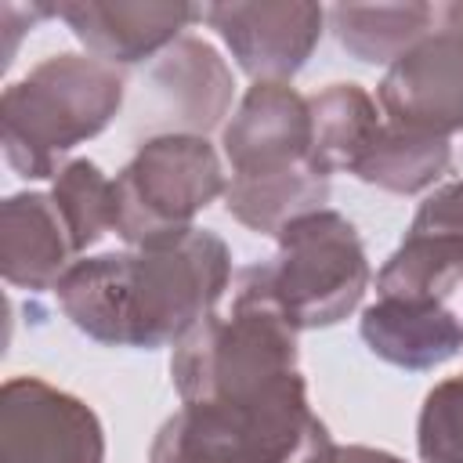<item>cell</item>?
<instances>
[{"label":"cell","mask_w":463,"mask_h":463,"mask_svg":"<svg viewBox=\"0 0 463 463\" xmlns=\"http://www.w3.org/2000/svg\"><path fill=\"white\" fill-rule=\"evenodd\" d=\"M232 282V253L221 235L192 228L177 239L76 260L54 286L65 318L109 347L177 344Z\"/></svg>","instance_id":"1"},{"label":"cell","mask_w":463,"mask_h":463,"mask_svg":"<svg viewBox=\"0 0 463 463\" xmlns=\"http://www.w3.org/2000/svg\"><path fill=\"white\" fill-rule=\"evenodd\" d=\"M329 445L297 373L246 394L181 402L159 427L148 463H307Z\"/></svg>","instance_id":"2"},{"label":"cell","mask_w":463,"mask_h":463,"mask_svg":"<svg viewBox=\"0 0 463 463\" xmlns=\"http://www.w3.org/2000/svg\"><path fill=\"white\" fill-rule=\"evenodd\" d=\"M123 105V76L87 54H51L0 98L4 156L22 177H58V159L98 137Z\"/></svg>","instance_id":"3"},{"label":"cell","mask_w":463,"mask_h":463,"mask_svg":"<svg viewBox=\"0 0 463 463\" xmlns=\"http://www.w3.org/2000/svg\"><path fill=\"white\" fill-rule=\"evenodd\" d=\"M369 286V260L354 224L336 210H311L279 232L271 260L239 275V300L271 307L297 333L344 322Z\"/></svg>","instance_id":"4"},{"label":"cell","mask_w":463,"mask_h":463,"mask_svg":"<svg viewBox=\"0 0 463 463\" xmlns=\"http://www.w3.org/2000/svg\"><path fill=\"white\" fill-rule=\"evenodd\" d=\"M116 235L148 246L192 232L195 213L224 195L217 148L199 134H156L116 174Z\"/></svg>","instance_id":"5"},{"label":"cell","mask_w":463,"mask_h":463,"mask_svg":"<svg viewBox=\"0 0 463 463\" xmlns=\"http://www.w3.org/2000/svg\"><path fill=\"white\" fill-rule=\"evenodd\" d=\"M297 373V329L271 307L239 300L232 315H206L174 344L170 380L181 402L260 391Z\"/></svg>","instance_id":"6"},{"label":"cell","mask_w":463,"mask_h":463,"mask_svg":"<svg viewBox=\"0 0 463 463\" xmlns=\"http://www.w3.org/2000/svg\"><path fill=\"white\" fill-rule=\"evenodd\" d=\"M441 25L387 65L376 101L387 123L445 137L463 130V4L438 7Z\"/></svg>","instance_id":"7"},{"label":"cell","mask_w":463,"mask_h":463,"mask_svg":"<svg viewBox=\"0 0 463 463\" xmlns=\"http://www.w3.org/2000/svg\"><path fill=\"white\" fill-rule=\"evenodd\" d=\"M0 463H105L101 420L40 376H11L0 391Z\"/></svg>","instance_id":"8"},{"label":"cell","mask_w":463,"mask_h":463,"mask_svg":"<svg viewBox=\"0 0 463 463\" xmlns=\"http://www.w3.org/2000/svg\"><path fill=\"white\" fill-rule=\"evenodd\" d=\"M228 51L235 54L239 69L253 76V83H289L304 61L311 58L326 11L304 0H260V4H206L199 7Z\"/></svg>","instance_id":"9"},{"label":"cell","mask_w":463,"mask_h":463,"mask_svg":"<svg viewBox=\"0 0 463 463\" xmlns=\"http://www.w3.org/2000/svg\"><path fill=\"white\" fill-rule=\"evenodd\" d=\"M239 181L282 177L311 166V109L289 83H253L221 130Z\"/></svg>","instance_id":"10"},{"label":"cell","mask_w":463,"mask_h":463,"mask_svg":"<svg viewBox=\"0 0 463 463\" xmlns=\"http://www.w3.org/2000/svg\"><path fill=\"white\" fill-rule=\"evenodd\" d=\"M54 18H61L72 36L90 51V58L105 65H134L177 43V33L199 18L192 4H54Z\"/></svg>","instance_id":"11"},{"label":"cell","mask_w":463,"mask_h":463,"mask_svg":"<svg viewBox=\"0 0 463 463\" xmlns=\"http://www.w3.org/2000/svg\"><path fill=\"white\" fill-rule=\"evenodd\" d=\"M72 235L43 192H18L0 203V271L18 289H54L76 264Z\"/></svg>","instance_id":"12"},{"label":"cell","mask_w":463,"mask_h":463,"mask_svg":"<svg viewBox=\"0 0 463 463\" xmlns=\"http://www.w3.org/2000/svg\"><path fill=\"white\" fill-rule=\"evenodd\" d=\"M358 333L376 358L412 373L434 369L463 347V326L441 300L376 297L362 311Z\"/></svg>","instance_id":"13"},{"label":"cell","mask_w":463,"mask_h":463,"mask_svg":"<svg viewBox=\"0 0 463 463\" xmlns=\"http://www.w3.org/2000/svg\"><path fill=\"white\" fill-rule=\"evenodd\" d=\"M148 80L163 98V112L177 127L174 134L199 137H206V130L224 119L235 90V80L221 54L195 36H181L177 43H170L152 65Z\"/></svg>","instance_id":"14"},{"label":"cell","mask_w":463,"mask_h":463,"mask_svg":"<svg viewBox=\"0 0 463 463\" xmlns=\"http://www.w3.org/2000/svg\"><path fill=\"white\" fill-rule=\"evenodd\" d=\"M311 109V166L318 174H336L358 163L380 130V109L358 83H329L307 98Z\"/></svg>","instance_id":"15"},{"label":"cell","mask_w":463,"mask_h":463,"mask_svg":"<svg viewBox=\"0 0 463 463\" xmlns=\"http://www.w3.org/2000/svg\"><path fill=\"white\" fill-rule=\"evenodd\" d=\"M329 22L347 54L369 65H391L434 29L438 7L430 4H336L329 11Z\"/></svg>","instance_id":"16"},{"label":"cell","mask_w":463,"mask_h":463,"mask_svg":"<svg viewBox=\"0 0 463 463\" xmlns=\"http://www.w3.org/2000/svg\"><path fill=\"white\" fill-rule=\"evenodd\" d=\"M452 163V148L445 137L412 134L394 123H380L369 148L358 156L351 174L373 188L394 192V195H416L430 188Z\"/></svg>","instance_id":"17"},{"label":"cell","mask_w":463,"mask_h":463,"mask_svg":"<svg viewBox=\"0 0 463 463\" xmlns=\"http://www.w3.org/2000/svg\"><path fill=\"white\" fill-rule=\"evenodd\" d=\"M51 199L72 235L76 253L90 250L105 232H116V184L90 159H72L58 170Z\"/></svg>","instance_id":"18"},{"label":"cell","mask_w":463,"mask_h":463,"mask_svg":"<svg viewBox=\"0 0 463 463\" xmlns=\"http://www.w3.org/2000/svg\"><path fill=\"white\" fill-rule=\"evenodd\" d=\"M420 463H463V373L434 383L416 420Z\"/></svg>","instance_id":"19"},{"label":"cell","mask_w":463,"mask_h":463,"mask_svg":"<svg viewBox=\"0 0 463 463\" xmlns=\"http://www.w3.org/2000/svg\"><path fill=\"white\" fill-rule=\"evenodd\" d=\"M409 232H427V235H445L463 242V177L441 184L434 195H427L409 224Z\"/></svg>","instance_id":"20"},{"label":"cell","mask_w":463,"mask_h":463,"mask_svg":"<svg viewBox=\"0 0 463 463\" xmlns=\"http://www.w3.org/2000/svg\"><path fill=\"white\" fill-rule=\"evenodd\" d=\"M307 463H405L383 449H369V445H326L322 452H315Z\"/></svg>","instance_id":"21"}]
</instances>
